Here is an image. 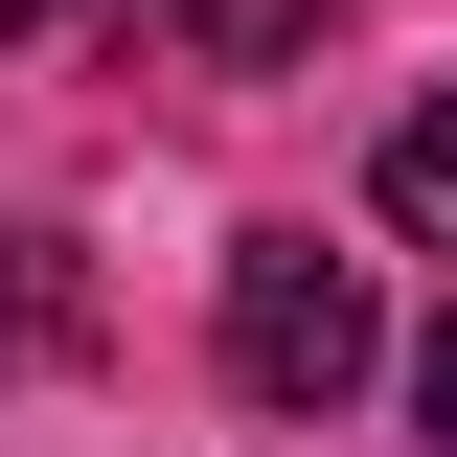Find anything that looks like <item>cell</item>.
Returning a JSON list of instances; mask_svg holds the SVG:
<instances>
[{"instance_id": "1", "label": "cell", "mask_w": 457, "mask_h": 457, "mask_svg": "<svg viewBox=\"0 0 457 457\" xmlns=\"http://www.w3.org/2000/svg\"><path fill=\"white\" fill-rule=\"evenodd\" d=\"M228 389L252 411H343L366 389V275H343L320 228H252L228 252Z\"/></svg>"}, {"instance_id": "2", "label": "cell", "mask_w": 457, "mask_h": 457, "mask_svg": "<svg viewBox=\"0 0 457 457\" xmlns=\"http://www.w3.org/2000/svg\"><path fill=\"white\" fill-rule=\"evenodd\" d=\"M161 46H183V69H297L320 0H161Z\"/></svg>"}, {"instance_id": "3", "label": "cell", "mask_w": 457, "mask_h": 457, "mask_svg": "<svg viewBox=\"0 0 457 457\" xmlns=\"http://www.w3.org/2000/svg\"><path fill=\"white\" fill-rule=\"evenodd\" d=\"M389 228H411V252H457V92L389 137Z\"/></svg>"}, {"instance_id": "4", "label": "cell", "mask_w": 457, "mask_h": 457, "mask_svg": "<svg viewBox=\"0 0 457 457\" xmlns=\"http://www.w3.org/2000/svg\"><path fill=\"white\" fill-rule=\"evenodd\" d=\"M23 343H69V275H46V228H0V366Z\"/></svg>"}, {"instance_id": "5", "label": "cell", "mask_w": 457, "mask_h": 457, "mask_svg": "<svg viewBox=\"0 0 457 457\" xmlns=\"http://www.w3.org/2000/svg\"><path fill=\"white\" fill-rule=\"evenodd\" d=\"M411 435H435V457H457V320H435V343H411Z\"/></svg>"}, {"instance_id": "6", "label": "cell", "mask_w": 457, "mask_h": 457, "mask_svg": "<svg viewBox=\"0 0 457 457\" xmlns=\"http://www.w3.org/2000/svg\"><path fill=\"white\" fill-rule=\"evenodd\" d=\"M46 23H69V0H0V46H46Z\"/></svg>"}]
</instances>
